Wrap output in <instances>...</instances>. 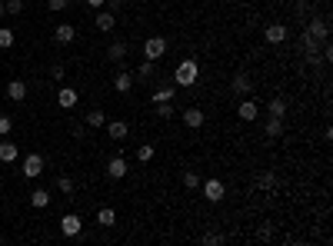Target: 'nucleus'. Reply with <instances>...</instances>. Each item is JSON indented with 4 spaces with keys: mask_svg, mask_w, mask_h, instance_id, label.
Returning <instances> with one entry per match:
<instances>
[{
    "mask_svg": "<svg viewBox=\"0 0 333 246\" xmlns=\"http://www.w3.org/2000/svg\"><path fill=\"white\" fill-rule=\"evenodd\" d=\"M80 226H83V220H80L77 213H67V216L60 220V233H63V236H77V233H80Z\"/></svg>",
    "mask_w": 333,
    "mask_h": 246,
    "instance_id": "nucleus-4",
    "label": "nucleus"
},
{
    "mask_svg": "<svg viewBox=\"0 0 333 246\" xmlns=\"http://www.w3.org/2000/svg\"><path fill=\"white\" fill-rule=\"evenodd\" d=\"M137 160H140V163H150V160H153V143H144V146H140V150H137Z\"/></svg>",
    "mask_w": 333,
    "mask_h": 246,
    "instance_id": "nucleus-26",
    "label": "nucleus"
},
{
    "mask_svg": "<svg viewBox=\"0 0 333 246\" xmlns=\"http://www.w3.org/2000/svg\"><path fill=\"white\" fill-rule=\"evenodd\" d=\"M167 100H173V87H160V90H153V103H167Z\"/></svg>",
    "mask_w": 333,
    "mask_h": 246,
    "instance_id": "nucleus-23",
    "label": "nucleus"
},
{
    "mask_svg": "<svg viewBox=\"0 0 333 246\" xmlns=\"http://www.w3.org/2000/svg\"><path fill=\"white\" fill-rule=\"evenodd\" d=\"M230 87H233V93H250V77L247 73H233Z\"/></svg>",
    "mask_w": 333,
    "mask_h": 246,
    "instance_id": "nucleus-14",
    "label": "nucleus"
},
{
    "mask_svg": "<svg viewBox=\"0 0 333 246\" xmlns=\"http://www.w3.org/2000/svg\"><path fill=\"white\" fill-rule=\"evenodd\" d=\"M57 190H60V193H74V180H70V177H60V180H57Z\"/></svg>",
    "mask_w": 333,
    "mask_h": 246,
    "instance_id": "nucleus-30",
    "label": "nucleus"
},
{
    "mask_svg": "<svg viewBox=\"0 0 333 246\" xmlns=\"http://www.w3.org/2000/svg\"><path fill=\"white\" fill-rule=\"evenodd\" d=\"M220 240H223L220 233H207V236H203V243H210V246H217V243H220Z\"/></svg>",
    "mask_w": 333,
    "mask_h": 246,
    "instance_id": "nucleus-35",
    "label": "nucleus"
},
{
    "mask_svg": "<svg viewBox=\"0 0 333 246\" xmlns=\"http://www.w3.org/2000/svg\"><path fill=\"white\" fill-rule=\"evenodd\" d=\"M97 223H100V226H113V223H117V213H113L110 206L97 210Z\"/></svg>",
    "mask_w": 333,
    "mask_h": 246,
    "instance_id": "nucleus-19",
    "label": "nucleus"
},
{
    "mask_svg": "<svg viewBox=\"0 0 333 246\" xmlns=\"http://www.w3.org/2000/svg\"><path fill=\"white\" fill-rule=\"evenodd\" d=\"M103 4H107V0H87V7H94V10H97V7H103Z\"/></svg>",
    "mask_w": 333,
    "mask_h": 246,
    "instance_id": "nucleus-36",
    "label": "nucleus"
},
{
    "mask_svg": "<svg viewBox=\"0 0 333 246\" xmlns=\"http://www.w3.org/2000/svg\"><path fill=\"white\" fill-rule=\"evenodd\" d=\"M267 110H270V117H287V100H283V97H273V100L267 103Z\"/></svg>",
    "mask_w": 333,
    "mask_h": 246,
    "instance_id": "nucleus-17",
    "label": "nucleus"
},
{
    "mask_svg": "<svg viewBox=\"0 0 333 246\" xmlns=\"http://www.w3.org/2000/svg\"><path fill=\"white\" fill-rule=\"evenodd\" d=\"M77 100H80V93H77L74 87H63L60 93H57V103H60L63 110H74V107H77Z\"/></svg>",
    "mask_w": 333,
    "mask_h": 246,
    "instance_id": "nucleus-6",
    "label": "nucleus"
},
{
    "mask_svg": "<svg viewBox=\"0 0 333 246\" xmlns=\"http://www.w3.org/2000/svg\"><path fill=\"white\" fill-rule=\"evenodd\" d=\"M157 117H173V107H170V100H167V103H157Z\"/></svg>",
    "mask_w": 333,
    "mask_h": 246,
    "instance_id": "nucleus-33",
    "label": "nucleus"
},
{
    "mask_svg": "<svg viewBox=\"0 0 333 246\" xmlns=\"http://www.w3.org/2000/svg\"><path fill=\"white\" fill-rule=\"evenodd\" d=\"M203 196H207L210 203H220V200H223V183H220V180H214V177H210L207 183H203Z\"/></svg>",
    "mask_w": 333,
    "mask_h": 246,
    "instance_id": "nucleus-5",
    "label": "nucleus"
},
{
    "mask_svg": "<svg viewBox=\"0 0 333 246\" xmlns=\"http://www.w3.org/2000/svg\"><path fill=\"white\" fill-rule=\"evenodd\" d=\"M70 0H50V10H67Z\"/></svg>",
    "mask_w": 333,
    "mask_h": 246,
    "instance_id": "nucleus-34",
    "label": "nucleus"
},
{
    "mask_svg": "<svg viewBox=\"0 0 333 246\" xmlns=\"http://www.w3.org/2000/svg\"><path fill=\"white\" fill-rule=\"evenodd\" d=\"M107 177L110 180H124L127 177V160L124 157H113L110 163H107Z\"/></svg>",
    "mask_w": 333,
    "mask_h": 246,
    "instance_id": "nucleus-9",
    "label": "nucleus"
},
{
    "mask_svg": "<svg viewBox=\"0 0 333 246\" xmlns=\"http://www.w3.org/2000/svg\"><path fill=\"white\" fill-rule=\"evenodd\" d=\"M183 186H187V190H197V186H200V177H197L194 170H187V173H183Z\"/></svg>",
    "mask_w": 333,
    "mask_h": 246,
    "instance_id": "nucleus-28",
    "label": "nucleus"
},
{
    "mask_svg": "<svg viewBox=\"0 0 333 246\" xmlns=\"http://www.w3.org/2000/svg\"><path fill=\"white\" fill-rule=\"evenodd\" d=\"M113 24H117V17H113L110 10H100V13H97V30H100V33H110Z\"/></svg>",
    "mask_w": 333,
    "mask_h": 246,
    "instance_id": "nucleus-12",
    "label": "nucleus"
},
{
    "mask_svg": "<svg viewBox=\"0 0 333 246\" xmlns=\"http://www.w3.org/2000/svg\"><path fill=\"white\" fill-rule=\"evenodd\" d=\"M127 130H130V126H127L124 120H113V123H107V133H110V140H124V137H127Z\"/></svg>",
    "mask_w": 333,
    "mask_h": 246,
    "instance_id": "nucleus-16",
    "label": "nucleus"
},
{
    "mask_svg": "<svg viewBox=\"0 0 333 246\" xmlns=\"http://www.w3.org/2000/svg\"><path fill=\"white\" fill-rule=\"evenodd\" d=\"M10 130H13V120L10 117H0V137H7Z\"/></svg>",
    "mask_w": 333,
    "mask_h": 246,
    "instance_id": "nucleus-32",
    "label": "nucleus"
},
{
    "mask_svg": "<svg viewBox=\"0 0 333 246\" xmlns=\"http://www.w3.org/2000/svg\"><path fill=\"white\" fill-rule=\"evenodd\" d=\"M30 203H33L37 210H44L47 203H50V193H47V190H33V193H30Z\"/></svg>",
    "mask_w": 333,
    "mask_h": 246,
    "instance_id": "nucleus-21",
    "label": "nucleus"
},
{
    "mask_svg": "<svg viewBox=\"0 0 333 246\" xmlns=\"http://www.w3.org/2000/svg\"><path fill=\"white\" fill-rule=\"evenodd\" d=\"M264 40H267V44H283V40H287V27H283V24H270L264 30Z\"/></svg>",
    "mask_w": 333,
    "mask_h": 246,
    "instance_id": "nucleus-7",
    "label": "nucleus"
},
{
    "mask_svg": "<svg viewBox=\"0 0 333 246\" xmlns=\"http://www.w3.org/2000/svg\"><path fill=\"white\" fill-rule=\"evenodd\" d=\"M47 170V163H44V157H40V153H27L24 157V177H40V173Z\"/></svg>",
    "mask_w": 333,
    "mask_h": 246,
    "instance_id": "nucleus-3",
    "label": "nucleus"
},
{
    "mask_svg": "<svg viewBox=\"0 0 333 246\" xmlns=\"http://www.w3.org/2000/svg\"><path fill=\"white\" fill-rule=\"evenodd\" d=\"M264 130H267V137H270V140H277L280 133H283V117H270Z\"/></svg>",
    "mask_w": 333,
    "mask_h": 246,
    "instance_id": "nucleus-15",
    "label": "nucleus"
},
{
    "mask_svg": "<svg viewBox=\"0 0 333 246\" xmlns=\"http://www.w3.org/2000/svg\"><path fill=\"white\" fill-rule=\"evenodd\" d=\"M7 97H10L13 103H20L27 97V83L24 80H10V83H7Z\"/></svg>",
    "mask_w": 333,
    "mask_h": 246,
    "instance_id": "nucleus-11",
    "label": "nucleus"
},
{
    "mask_svg": "<svg viewBox=\"0 0 333 246\" xmlns=\"http://www.w3.org/2000/svg\"><path fill=\"white\" fill-rule=\"evenodd\" d=\"M257 113H260V107H257V103H253V100H243V103H240V107H237V117H240V120H243V123L257 120Z\"/></svg>",
    "mask_w": 333,
    "mask_h": 246,
    "instance_id": "nucleus-10",
    "label": "nucleus"
},
{
    "mask_svg": "<svg viewBox=\"0 0 333 246\" xmlns=\"http://www.w3.org/2000/svg\"><path fill=\"white\" fill-rule=\"evenodd\" d=\"M273 183H277V177H273V173H260V180H257L260 190H273Z\"/></svg>",
    "mask_w": 333,
    "mask_h": 246,
    "instance_id": "nucleus-29",
    "label": "nucleus"
},
{
    "mask_svg": "<svg viewBox=\"0 0 333 246\" xmlns=\"http://www.w3.org/2000/svg\"><path fill=\"white\" fill-rule=\"evenodd\" d=\"M0 160H4V163H13V160H17V143H0Z\"/></svg>",
    "mask_w": 333,
    "mask_h": 246,
    "instance_id": "nucleus-20",
    "label": "nucleus"
},
{
    "mask_svg": "<svg viewBox=\"0 0 333 246\" xmlns=\"http://www.w3.org/2000/svg\"><path fill=\"white\" fill-rule=\"evenodd\" d=\"M107 57H110V60H124V57H127V44H113L110 50H107Z\"/></svg>",
    "mask_w": 333,
    "mask_h": 246,
    "instance_id": "nucleus-27",
    "label": "nucleus"
},
{
    "mask_svg": "<svg viewBox=\"0 0 333 246\" xmlns=\"http://www.w3.org/2000/svg\"><path fill=\"white\" fill-rule=\"evenodd\" d=\"M13 37H17V33H13L10 27H0V47H4V50H7V47H13Z\"/></svg>",
    "mask_w": 333,
    "mask_h": 246,
    "instance_id": "nucleus-24",
    "label": "nucleus"
},
{
    "mask_svg": "<svg viewBox=\"0 0 333 246\" xmlns=\"http://www.w3.org/2000/svg\"><path fill=\"white\" fill-rule=\"evenodd\" d=\"M197 77H200V63H197V60H183L180 67H177L173 80L180 83V87H194V83H197Z\"/></svg>",
    "mask_w": 333,
    "mask_h": 246,
    "instance_id": "nucleus-1",
    "label": "nucleus"
},
{
    "mask_svg": "<svg viewBox=\"0 0 333 246\" xmlns=\"http://www.w3.org/2000/svg\"><path fill=\"white\" fill-rule=\"evenodd\" d=\"M164 53H167V40H164V37H147V40H144V57H147V60L157 63Z\"/></svg>",
    "mask_w": 333,
    "mask_h": 246,
    "instance_id": "nucleus-2",
    "label": "nucleus"
},
{
    "mask_svg": "<svg viewBox=\"0 0 333 246\" xmlns=\"http://www.w3.org/2000/svg\"><path fill=\"white\" fill-rule=\"evenodd\" d=\"M4 13H7V10H4V4H0V17H4Z\"/></svg>",
    "mask_w": 333,
    "mask_h": 246,
    "instance_id": "nucleus-37",
    "label": "nucleus"
},
{
    "mask_svg": "<svg viewBox=\"0 0 333 246\" xmlns=\"http://www.w3.org/2000/svg\"><path fill=\"white\" fill-rule=\"evenodd\" d=\"M153 70H157V67H153V60H147V63H140V67H137V77H140V80H150Z\"/></svg>",
    "mask_w": 333,
    "mask_h": 246,
    "instance_id": "nucleus-25",
    "label": "nucleus"
},
{
    "mask_svg": "<svg viewBox=\"0 0 333 246\" xmlns=\"http://www.w3.org/2000/svg\"><path fill=\"white\" fill-rule=\"evenodd\" d=\"M54 37H57V44H74L77 30H74V27H70V24H60V27H57V30H54Z\"/></svg>",
    "mask_w": 333,
    "mask_h": 246,
    "instance_id": "nucleus-13",
    "label": "nucleus"
},
{
    "mask_svg": "<svg viewBox=\"0 0 333 246\" xmlns=\"http://www.w3.org/2000/svg\"><path fill=\"white\" fill-rule=\"evenodd\" d=\"M113 87H117L120 93H130V90H133V77H130V73H117V80H113Z\"/></svg>",
    "mask_w": 333,
    "mask_h": 246,
    "instance_id": "nucleus-18",
    "label": "nucleus"
},
{
    "mask_svg": "<svg viewBox=\"0 0 333 246\" xmlns=\"http://www.w3.org/2000/svg\"><path fill=\"white\" fill-rule=\"evenodd\" d=\"M183 123L190 126V130H197V126H203V120H207V117H203V110L200 107H190V110H183Z\"/></svg>",
    "mask_w": 333,
    "mask_h": 246,
    "instance_id": "nucleus-8",
    "label": "nucleus"
},
{
    "mask_svg": "<svg viewBox=\"0 0 333 246\" xmlns=\"http://www.w3.org/2000/svg\"><path fill=\"white\" fill-rule=\"evenodd\" d=\"M4 10H7V13H17V17H20V10H24V0H10V4H4Z\"/></svg>",
    "mask_w": 333,
    "mask_h": 246,
    "instance_id": "nucleus-31",
    "label": "nucleus"
},
{
    "mask_svg": "<svg viewBox=\"0 0 333 246\" xmlns=\"http://www.w3.org/2000/svg\"><path fill=\"white\" fill-rule=\"evenodd\" d=\"M83 123H87V126H103V123H107V117H103V110H90Z\"/></svg>",
    "mask_w": 333,
    "mask_h": 246,
    "instance_id": "nucleus-22",
    "label": "nucleus"
}]
</instances>
